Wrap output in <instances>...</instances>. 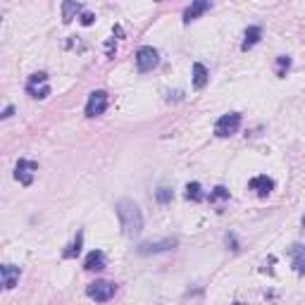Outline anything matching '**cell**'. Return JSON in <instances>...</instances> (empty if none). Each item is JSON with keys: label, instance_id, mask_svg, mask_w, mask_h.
Wrapping results in <instances>:
<instances>
[{"label": "cell", "instance_id": "6da1fadb", "mask_svg": "<svg viewBox=\"0 0 305 305\" xmlns=\"http://www.w3.org/2000/svg\"><path fill=\"white\" fill-rule=\"evenodd\" d=\"M115 210H117V217H119V224H122L124 236L134 239V236H138V234L143 232V215H141V207L136 205L134 200L122 198L115 205Z\"/></svg>", "mask_w": 305, "mask_h": 305}, {"label": "cell", "instance_id": "7a4b0ae2", "mask_svg": "<svg viewBox=\"0 0 305 305\" xmlns=\"http://www.w3.org/2000/svg\"><path fill=\"white\" fill-rule=\"evenodd\" d=\"M239 126H241V115H236V112H229V115H222L217 119L215 124V134L219 138H226V136H232L239 131Z\"/></svg>", "mask_w": 305, "mask_h": 305}, {"label": "cell", "instance_id": "3957f363", "mask_svg": "<svg viewBox=\"0 0 305 305\" xmlns=\"http://www.w3.org/2000/svg\"><path fill=\"white\" fill-rule=\"evenodd\" d=\"M160 62V55L155 48L150 45H143L138 53H136V67H138V72H152L155 67Z\"/></svg>", "mask_w": 305, "mask_h": 305}, {"label": "cell", "instance_id": "277c9868", "mask_svg": "<svg viewBox=\"0 0 305 305\" xmlns=\"http://www.w3.org/2000/svg\"><path fill=\"white\" fill-rule=\"evenodd\" d=\"M115 284H110V281H93V284H89V288H86V293H89V298H93L96 303H108L110 298L115 296Z\"/></svg>", "mask_w": 305, "mask_h": 305}, {"label": "cell", "instance_id": "5b68a950", "mask_svg": "<svg viewBox=\"0 0 305 305\" xmlns=\"http://www.w3.org/2000/svg\"><path fill=\"white\" fill-rule=\"evenodd\" d=\"M108 110V93L105 91H93L86 103V117H100Z\"/></svg>", "mask_w": 305, "mask_h": 305}, {"label": "cell", "instance_id": "8992f818", "mask_svg": "<svg viewBox=\"0 0 305 305\" xmlns=\"http://www.w3.org/2000/svg\"><path fill=\"white\" fill-rule=\"evenodd\" d=\"M38 170V162L34 160H19L17 167H15V179L19 184H24V186H31V181H34V172Z\"/></svg>", "mask_w": 305, "mask_h": 305}, {"label": "cell", "instance_id": "52a82bcc", "mask_svg": "<svg viewBox=\"0 0 305 305\" xmlns=\"http://www.w3.org/2000/svg\"><path fill=\"white\" fill-rule=\"evenodd\" d=\"M177 246V239H162V241H145L138 246V253L141 255H152V253H165L172 251Z\"/></svg>", "mask_w": 305, "mask_h": 305}, {"label": "cell", "instance_id": "ba28073f", "mask_svg": "<svg viewBox=\"0 0 305 305\" xmlns=\"http://www.w3.org/2000/svg\"><path fill=\"white\" fill-rule=\"evenodd\" d=\"M210 5H212L210 0H193V3H191L189 8L184 10V22L189 24V22H193V19H198V17H200V15H205L207 10H210Z\"/></svg>", "mask_w": 305, "mask_h": 305}, {"label": "cell", "instance_id": "9c48e42d", "mask_svg": "<svg viewBox=\"0 0 305 305\" xmlns=\"http://www.w3.org/2000/svg\"><path fill=\"white\" fill-rule=\"evenodd\" d=\"M19 279V267L15 265H0V284L3 288H15Z\"/></svg>", "mask_w": 305, "mask_h": 305}, {"label": "cell", "instance_id": "30bf717a", "mask_svg": "<svg viewBox=\"0 0 305 305\" xmlns=\"http://www.w3.org/2000/svg\"><path fill=\"white\" fill-rule=\"evenodd\" d=\"M272 189H274V181L269 179V177H255V179H251V191H255L260 198L269 196Z\"/></svg>", "mask_w": 305, "mask_h": 305}, {"label": "cell", "instance_id": "8fae6325", "mask_svg": "<svg viewBox=\"0 0 305 305\" xmlns=\"http://www.w3.org/2000/svg\"><path fill=\"white\" fill-rule=\"evenodd\" d=\"M84 269H86V272H100V269H105V255L100 251L89 253V258L84 262Z\"/></svg>", "mask_w": 305, "mask_h": 305}, {"label": "cell", "instance_id": "7c38bea8", "mask_svg": "<svg viewBox=\"0 0 305 305\" xmlns=\"http://www.w3.org/2000/svg\"><path fill=\"white\" fill-rule=\"evenodd\" d=\"M79 12H81V5L77 3V0H64L62 3V22L64 24H69Z\"/></svg>", "mask_w": 305, "mask_h": 305}, {"label": "cell", "instance_id": "4fadbf2b", "mask_svg": "<svg viewBox=\"0 0 305 305\" xmlns=\"http://www.w3.org/2000/svg\"><path fill=\"white\" fill-rule=\"evenodd\" d=\"M262 36V29L260 27H251L248 31H246V38H243V43H241V50H251L253 45L260 41Z\"/></svg>", "mask_w": 305, "mask_h": 305}, {"label": "cell", "instance_id": "5bb4252c", "mask_svg": "<svg viewBox=\"0 0 305 305\" xmlns=\"http://www.w3.org/2000/svg\"><path fill=\"white\" fill-rule=\"evenodd\" d=\"M291 255H293V267H296V272L303 274L305 272V248L300 243H296V246L291 248Z\"/></svg>", "mask_w": 305, "mask_h": 305}, {"label": "cell", "instance_id": "9a60e30c", "mask_svg": "<svg viewBox=\"0 0 305 305\" xmlns=\"http://www.w3.org/2000/svg\"><path fill=\"white\" fill-rule=\"evenodd\" d=\"M27 91L31 98H48L50 96V86H48V81L45 84H27Z\"/></svg>", "mask_w": 305, "mask_h": 305}, {"label": "cell", "instance_id": "2e32d148", "mask_svg": "<svg viewBox=\"0 0 305 305\" xmlns=\"http://www.w3.org/2000/svg\"><path fill=\"white\" fill-rule=\"evenodd\" d=\"M205 84H207V69H205V64L196 62V64H193V86H196V89H203Z\"/></svg>", "mask_w": 305, "mask_h": 305}, {"label": "cell", "instance_id": "e0dca14e", "mask_svg": "<svg viewBox=\"0 0 305 305\" xmlns=\"http://www.w3.org/2000/svg\"><path fill=\"white\" fill-rule=\"evenodd\" d=\"M81 246H84V234H77V239H74L72 243H69V248H67V251H64V258H67V260H72V258H77V255H79L81 253Z\"/></svg>", "mask_w": 305, "mask_h": 305}, {"label": "cell", "instance_id": "ac0fdd59", "mask_svg": "<svg viewBox=\"0 0 305 305\" xmlns=\"http://www.w3.org/2000/svg\"><path fill=\"white\" fill-rule=\"evenodd\" d=\"M186 198H189V200H193V203H200V200H203V189H200V184H198V181H191L189 186H186Z\"/></svg>", "mask_w": 305, "mask_h": 305}, {"label": "cell", "instance_id": "d6986e66", "mask_svg": "<svg viewBox=\"0 0 305 305\" xmlns=\"http://www.w3.org/2000/svg\"><path fill=\"white\" fill-rule=\"evenodd\" d=\"M288 67H291V57H286V55L277 57V74H279V77H286Z\"/></svg>", "mask_w": 305, "mask_h": 305}, {"label": "cell", "instance_id": "ffe728a7", "mask_svg": "<svg viewBox=\"0 0 305 305\" xmlns=\"http://www.w3.org/2000/svg\"><path fill=\"white\" fill-rule=\"evenodd\" d=\"M155 198H158V203H162V205H165V203H170L172 198H174V193H172L170 189H165V186H162V189H158Z\"/></svg>", "mask_w": 305, "mask_h": 305}, {"label": "cell", "instance_id": "44dd1931", "mask_svg": "<svg viewBox=\"0 0 305 305\" xmlns=\"http://www.w3.org/2000/svg\"><path fill=\"white\" fill-rule=\"evenodd\" d=\"M224 198H229V191H226L224 186H217V189L210 193V200H224Z\"/></svg>", "mask_w": 305, "mask_h": 305}, {"label": "cell", "instance_id": "7402d4cb", "mask_svg": "<svg viewBox=\"0 0 305 305\" xmlns=\"http://www.w3.org/2000/svg\"><path fill=\"white\" fill-rule=\"evenodd\" d=\"M79 22H81V24H84V27H91V24L96 22V15H93V12H81Z\"/></svg>", "mask_w": 305, "mask_h": 305}, {"label": "cell", "instance_id": "603a6c76", "mask_svg": "<svg viewBox=\"0 0 305 305\" xmlns=\"http://www.w3.org/2000/svg\"><path fill=\"white\" fill-rule=\"evenodd\" d=\"M48 81V74L45 72H38V74H31L29 77V84H45Z\"/></svg>", "mask_w": 305, "mask_h": 305}, {"label": "cell", "instance_id": "cb8c5ba5", "mask_svg": "<svg viewBox=\"0 0 305 305\" xmlns=\"http://www.w3.org/2000/svg\"><path fill=\"white\" fill-rule=\"evenodd\" d=\"M115 50H117L115 38H110V41H105V55H108V57H115Z\"/></svg>", "mask_w": 305, "mask_h": 305}, {"label": "cell", "instance_id": "d4e9b609", "mask_svg": "<svg viewBox=\"0 0 305 305\" xmlns=\"http://www.w3.org/2000/svg\"><path fill=\"white\" fill-rule=\"evenodd\" d=\"M12 115H15V108L10 105V108H5V112H3L0 117H3V119H8V117H12Z\"/></svg>", "mask_w": 305, "mask_h": 305}]
</instances>
